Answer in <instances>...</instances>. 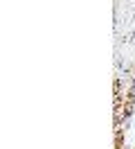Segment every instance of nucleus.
<instances>
[{"label": "nucleus", "mask_w": 135, "mask_h": 149, "mask_svg": "<svg viewBox=\"0 0 135 149\" xmlns=\"http://www.w3.org/2000/svg\"><path fill=\"white\" fill-rule=\"evenodd\" d=\"M117 147L135 149V79L122 106V118H117Z\"/></svg>", "instance_id": "nucleus-1"}]
</instances>
